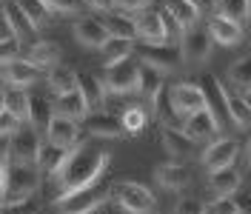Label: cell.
I'll return each mask as SVG.
<instances>
[{"mask_svg": "<svg viewBox=\"0 0 251 214\" xmlns=\"http://www.w3.org/2000/svg\"><path fill=\"white\" fill-rule=\"evenodd\" d=\"M111 154L109 149H103V146H89V143H77L72 154H69V160H66V166L54 174V183H57V197H69V194H75L80 188H89L100 180V174L106 171L109 166Z\"/></svg>", "mask_w": 251, "mask_h": 214, "instance_id": "1", "label": "cell"}, {"mask_svg": "<svg viewBox=\"0 0 251 214\" xmlns=\"http://www.w3.org/2000/svg\"><path fill=\"white\" fill-rule=\"evenodd\" d=\"M37 163H15L9 149H3V163H0V191H3V206H15L29 200L31 191H37L40 171Z\"/></svg>", "mask_w": 251, "mask_h": 214, "instance_id": "2", "label": "cell"}, {"mask_svg": "<svg viewBox=\"0 0 251 214\" xmlns=\"http://www.w3.org/2000/svg\"><path fill=\"white\" fill-rule=\"evenodd\" d=\"M111 191H114L111 183H94L89 188H80V191L69 194V197L54 200V214H92L106 206Z\"/></svg>", "mask_w": 251, "mask_h": 214, "instance_id": "3", "label": "cell"}, {"mask_svg": "<svg viewBox=\"0 0 251 214\" xmlns=\"http://www.w3.org/2000/svg\"><path fill=\"white\" fill-rule=\"evenodd\" d=\"M111 200L128 214H157V197L134 180H117Z\"/></svg>", "mask_w": 251, "mask_h": 214, "instance_id": "4", "label": "cell"}, {"mask_svg": "<svg viewBox=\"0 0 251 214\" xmlns=\"http://www.w3.org/2000/svg\"><path fill=\"white\" fill-rule=\"evenodd\" d=\"M140 66L143 60L128 54L123 60L109 63L106 66V89L114 94H128V92H137L140 89Z\"/></svg>", "mask_w": 251, "mask_h": 214, "instance_id": "5", "label": "cell"}, {"mask_svg": "<svg viewBox=\"0 0 251 214\" xmlns=\"http://www.w3.org/2000/svg\"><path fill=\"white\" fill-rule=\"evenodd\" d=\"M137 57L146 66H154L157 72H163V75L177 72L186 63V54H183L180 43H149V46L137 49Z\"/></svg>", "mask_w": 251, "mask_h": 214, "instance_id": "6", "label": "cell"}, {"mask_svg": "<svg viewBox=\"0 0 251 214\" xmlns=\"http://www.w3.org/2000/svg\"><path fill=\"white\" fill-rule=\"evenodd\" d=\"M9 154H12V160L15 163H37L40 160V149H43V143L37 137V129L31 126V129H20L15 137L9 140Z\"/></svg>", "mask_w": 251, "mask_h": 214, "instance_id": "7", "label": "cell"}, {"mask_svg": "<svg viewBox=\"0 0 251 214\" xmlns=\"http://www.w3.org/2000/svg\"><path fill=\"white\" fill-rule=\"evenodd\" d=\"M169 94H172V103L180 114H194L200 108H208L200 83H174V86H169Z\"/></svg>", "mask_w": 251, "mask_h": 214, "instance_id": "8", "label": "cell"}, {"mask_svg": "<svg viewBox=\"0 0 251 214\" xmlns=\"http://www.w3.org/2000/svg\"><path fill=\"white\" fill-rule=\"evenodd\" d=\"M200 89H203L205 94V106L214 111V117L220 120V126L228 120L231 114H228V97H226V86L220 83L217 77L211 75V72H205L203 77H200Z\"/></svg>", "mask_w": 251, "mask_h": 214, "instance_id": "9", "label": "cell"}, {"mask_svg": "<svg viewBox=\"0 0 251 214\" xmlns=\"http://www.w3.org/2000/svg\"><path fill=\"white\" fill-rule=\"evenodd\" d=\"M211 31L208 29H200V26H191V29L183 31V54H186L188 63H203L208 54H211Z\"/></svg>", "mask_w": 251, "mask_h": 214, "instance_id": "10", "label": "cell"}, {"mask_svg": "<svg viewBox=\"0 0 251 214\" xmlns=\"http://www.w3.org/2000/svg\"><path fill=\"white\" fill-rule=\"evenodd\" d=\"M75 37L86 49H106V43L111 40L106 20H97V17H80L75 23Z\"/></svg>", "mask_w": 251, "mask_h": 214, "instance_id": "11", "label": "cell"}, {"mask_svg": "<svg viewBox=\"0 0 251 214\" xmlns=\"http://www.w3.org/2000/svg\"><path fill=\"white\" fill-rule=\"evenodd\" d=\"M86 129H89L92 137H100V140H123L128 134L123 120H117L109 111H94V114H89L86 117Z\"/></svg>", "mask_w": 251, "mask_h": 214, "instance_id": "12", "label": "cell"}, {"mask_svg": "<svg viewBox=\"0 0 251 214\" xmlns=\"http://www.w3.org/2000/svg\"><path fill=\"white\" fill-rule=\"evenodd\" d=\"M237 152H240V143H237V140H231V137L214 140V143L203 152V166L208 168V171L231 166L237 160Z\"/></svg>", "mask_w": 251, "mask_h": 214, "instance_id": "13", "label": "cell"}, {"mask_svg": "<svg viewBox=\"0 0 251 214\" xmlns=\"http://www.w3.org/2000/svg\"><path fill=\"white\" fill-rule=\"evenodd\" d=\"M134 20H137V34H140L146 43H172L169 40V31H166V23H163V12L143 9Z\"/></svg>", "mask_w": 251, "mask_h": 214, "instance_id": "14", "label": "cell"}, {"mask_svg": "<svg viewBox=\"0 0 251 214\" xmlns=\"http://www.w3.org/2000/svg\"><path fill=\"white\" fill-rule=\"evenodd\" d=\"M183 132H186L188 137H194V140L214 137V134L220 132V120L214 117L211 108H200V111H194V114H186Z\"/></svg>", "mask_w": 251, "mask_h": 214, "instance_id": "15", "label": "cell"}, {"mask_svg": "<svg viewBox=\"0 0 251 214\" xmlns=\"http://www.w3.org/2000/svg\"><path fill=\"white\" fill-rule=\"evenodd\" d=\"M46 137L51 143H57V146L75 149L77 140H80V126H77V120H72L66 114H54L51 123H49V129H46Z\"/></svg>", "mask_w": 251, "mask_h": 214, "instance_id": "16", "label": "cell"}, {"mask_svg": "<svg viewBox=\"0 0 251 214\" xmlns=\"http://www.w3.org/2000/svg\"><path fill=\"white\" fill-rule=\"evenodd\" d=\"M3 75H6V83L12 86H31L37 77H40V66L31 63L29 57H15V60L3 63Z\"/></svg>", "mask_w": 251, "mask_h": 214, "instance_id": "17", "label": "cell"}, {"mask_svg": "<svg viewBox=\"0 0 251 214\" xmlns=\"http://www.w3.org/2000/svg\"><path fill=\"white\" fill-rule=\"evenodd\" d=\"M163 146L174 160H188L197 154V140L188 137L183 129H163Z\"/></svg>", "mask_w": 251, "mask_h": 214, "instance_id": "18", "label": "cell"}, {"mask_svg": "<svg viewBox=\"0 0 251 214\" xmlns=\"http://www.w3.org/2000/svg\"><path fill=\"white\" fill-rule=\"evenodd\" d=\"M243 183V177H240V171L234 168V163L226 168H214V171H208V186H211V191L217 194V197H231L237 188Z\"/></svg>", "mask_w": 251, "mask_h": 214, "instance_id": "19", "label": "cell"}, {"mask_svg": "<svg viewBox=\"0 0 251 214\" xmlns=\"http://www.w3.org/2000/svg\"><path fill=\"white\" fill-rule=\"evenodd\" d=\"M3 23H9V26L17 31L20 40H23V37H31V34L37 31V26L31 23V17L23 12V6H20L17 0H6V3H3Z\"/></svg>", "mask_w": 251, "mask_h": 214, "instance_id": "20", "label": "cell"}, {"mask_svg": "<svg viewBox=\"0 0 251 214\" xmlns=\"http://www.w3.org/2000/svg\"><path fill=\"white\" fill-rule=\"evenodd\" d=\"M54 111L72 117V120H83V117H89V100L83 97L80 89L63 92V94H57V100H54Z\"/></svg>", "mask_w": 251, "mask_h": 214, "instance_id": "21", "label": "cell"}, {"mask_svg": "<svg viewBox=\"0 0 251 214\" xmlns=\"http://www.w3.org/2000/svg\"><path fill=\"white\" fill-rule=\"evenodd\" d=\"M208 31H211L214 43H220V46H234V43L243 40V26L234 23V20H226L220 15H214L208 20Z\"/></svg>", "mask_w": 251, "mask_h": 214, "instance_id": "22", "label": "cell"}, {"mask_svg": "<svg viewBox=\"0 0 251 214\" xmlns=\"http://www.w3.org/2000/svg\"><path fill=\"white\" fill-rule=\"evenodd\" d=\"M3 108L12 111L20 123H26L29 120L31 97L23 92V86H12V83H6V89H3Z\"/></svg>", "mask_w": 251, "mask_h": 214, "instance_id": "23", "label": "cell"}, {"mask_svg": "<svg viewBox=\"0 0 251 214\" xmlns=\"http://www.w3.org/2000/svg\"><path fill=\"white\" fill-rule=\"evenodd\" d=\"M154 177H157V183H163L166 188H172V191L186 188L191 183V174H188V168L183 163H163V166L154 168Z\"/></svg>", "mask_w": 251, "mask_h": 214, "instance_id": "24", "label": "cell"}, {"mask_svg": "<svg viewBox=\"0 0 251 214\" xmlns=\"http://www.w3.org/2000/svg\"><path fill=\"white\" fill-rule=\"evenodd\" d=\"M69 154H72V149H66V146H57V143L46 140L43 149H40V160H37V166L43 168L46 174H57V171L66 166Z\"/></svg>", "mask_w": 251, "mask_h": 214, "instance_id": "25", "label": "cell"}, {"mask_svg": "<svg viewBox=\"0 0 251 214\" xmlns=\"http://www.w3.org/2000/svg\"><path fill=\"white\" fill-rule=\"evenodd\" d=\"M151 106H154V114H157V120L163 123V129H183V120H180V111L174 108L169 89H163V92L157 94L154 100H151Z\"/></svg>", "mask_w": 251, "mask_h": 214, "instance_id": "26", "label": "cell"}, {"mask_svg": "<svg viewBox=\"0 0 251 214\" xmlns=\"http://www.w3.org/2000/svg\"><path fill=\"white\" fill-rule=\"evenodd\" d=\"M77 89L83 92V97L89 100V108H100L106 103V92H109V89H106V83H100L94 75H86V72H83V75L77 77Z\"/></svg>", "mask_w": 251, "mask_h": 214, "instance_id": "27", "label": "cell"}, {"mask_svg": "<svg viewBox=\"0 0 251 214\" xmlns=\"http://www.w3.org/2000/svg\"><path fill=\"white\" fill-rule=\"evenodd\" d=\"M226 97H228V114H231V120L240 129H249L251 126V100L246 94L231 92V89H226Z\"/></svg>", "mask_w": 251, "mask_h": 214, "instance_id": "28", "label": "cell"}, {"mask_svg": "<svg viewBox=\"0 0 251 214\" xmlns=\"http://www.w3.org/2000/svg\"><path fill=\"white\" fill-rule=\"evenodd\" d=\"M166 9L172 12L174 20H177L183 29L197 26V20H200V9H197L191 0H166Z\"/></svg>", "mask_w": 251, "mask_h": 214, "instance_id": "29", "label": "cell"}, {"mask_svg": "<svg viewBox=\"0 0 251 214\" xmlns=\"http://www.w3.org/2000/svg\"><path fill=\"white\" fill-rule=\"evenodd\" d=\"M77 72L75 69H69V66H54V69H49V86H51V92H75L77 89Z\"/></svg>", "mask_w": 251, "mask_h": 214, "instance_id": "30", "label": "cell"}, {"mask_svg": "<svg viewBox=\"0 0 251 214\" xmlns=\"http://www.w3.org/2000/svg\"><path fill=\"white\" fill-rule=\"evenodd\" d=\"M29 60L37 66H54L60 60V46L54 40H34L29 46Z\"/></svg>", "mask_w": 251, "mask_h": 214, "instance_id": "31", "label": "cell"}, {"mask_svg": "<svg viewBox=\"0 0 251 214\" xmlns=\"http://www.w3.org/2000/svg\"><path fill=\"white\" fill-rule=\"evenodd\" d=\"M163 89H166L163 72H157L154 66H146V63H143L140 66V89H137V92H140L143 97H149V100H154Z\"/></svg>", "mask_w": 251, "mask_h": 214, "instance_id": "32", "label": "cell"}, {"mask_svg": "<svg viewBox=\"0 0 251 214\" xmlns=\"http://www.w3.org/2000/svg\"><path fill=\"white\" fill-rule=\"evenodd\" d=\"M217 15L226 20H234V23H246L251 15V0H220L217 3Z\"/></svg>", "mask_w": 251, "mask_h": 214, "instance_id": "33", "label": "cell"}, {"mask_svg": "<svg viewBox=\"0 0 251 214\" xmlns=\"http://www.w3.org/2000/svg\"><path fill=\"white\" fill-rule=\"evenodd\" d=\"M106 29H109L111 37H123V40H134L137 34V20L120 15V12H111L109 20H106Z\"/></svg>", "mask_w": 251, "mask_h": 214, "instance_id": "34", "label": "cell"}, {"mask_svg": "<svg viewBox=\"0 0 251 214\" xmlns=\"http://www.w3.org/2000/svg\"><path fill=\"white\" fill-rule=\"evenodd\" d=\"M54 117V111H51V103H49L46 97H31V108H29V123L40 132V129H49V123Z\"/></svg>", "mask_w": 251, "mask_h": 214, "instance_id": "35", "label": "cell"}, {"mask_svg": "<svg viewBox=\"0 0 251 214\" xmlns=\"http://www.w3.org/2000/svg\"><path fill=\"white\" fill-rule=\"evenodd\" d=\"M23 6V12L31 17V23L40 29V26H49L51 23V6L46 0H17Z\"/></svg>", "mask_w": 251, "mask_h": 214, "instance_id": "36", "label": "cell"}, {"mask_svg": "<svg viewBox=\"0 0 251 214\" xmlns=\"http://www.w3.org/2000/svg\"><path fill=\"white\" fill-rule=\"evenodd\" d=\"M228 77H231V83H234V86L251 92V54H249V57H240V60L228 69Z\"/></svg>", "mask_w": 251, "mask_h": 214, "instance_id": "37", "label": "cell"}, {"mask_svg": "<svg viewBox=\"0 0 251 214\" xmlns=\"http://www.w3.org/2000/svg\"><path fill=\"white\" fill-rule=\"evenodd\" d=\"M131 54V40H123V37H111L106 43V66L109 63H117Z\"/></svg>", "mask_w": 251, "mask_h": 214, "instance_id": "38", "label": "cell"}, {"mask_svg": "<svg viewBox=\"0 0 251 214\" xmlns=\"http://www.w3.org/2000/svg\"><path fill=\"white\" fill-rule=\"evenodd\" d=\"M123 126H126V132H140L143 126H146V111L137 106H131V108H126L123 111Z\"/></svg>", "mask_w": 251, "mask_h": 214, "instance_id": "39", "label": "cell"}, {"mask_svg": "<svg viewBox=\"0 0 251 214\" xmlns=\"http://www.w3.org/2000/svg\"><path fill=\"white\" fill-rule=\"evenodd\" d=\"M20 129H23L20 120H17L12 111H6V108H3V114H0V134H3V140H12Z\"/></svg>", "mask_w": 251, "mask_h": 214, "instance_id": "40", "label": "cell"}, {"mask_svg": "<svg viewBox=\"0 0 251 214\" xmlns=\"http://www.w3.org/2000/svg\"><path fill=\"white\" fill-rule=\"evenodd\" d=\"M46 3L51 9L63 12V15H77V12H83L89 6V0H46Z\"/></svg>", "mask_w": 251, "mask_h": 214, "instance_id": "41", "label": "cell"}, {"mask_svg": "<svg viewBox=\"0 0 251 214\" xmlns=\"http://www.w3.org/2000/svg\"><path fill=\"white\" fill-rule=\"evenodd\" d=\"M174 214H205V203L197 197H183L177 203V212Z\"/></svg>", "mask_w": 251, "mask_h": 214, "instance_id": "42", "label": "cell"}, {"mask_svg": "<svg viewBox=\"0 0 251 214\" xmlns=\"http://www.w3.org/2000/svg\"><path fill=\"white\" fill-rule=\"evenodd\" d=\"M240 203L234 197H217V203L211 206V214H240Z\"/></svg>", "mask_w": 251, "mask_h": 214, "instance_id": "43", "label": "cell"}, {"mask_svg": "<svg viewBox=\"0 0 251 214\" xmlns=\"http://www.w3.org/2000/svg\"><path fill=\"white\" fill-rule=\"evenodd\" d=\"M3 214H37V206L23 200V203H15V206H3Z\"/></svg>", "mask_w": 251, "mask_h": 214, "instance_id": "44", "label": "cell"}, {"mask_svg": "<svg viewBox=\"0 0 251 214\" xmlns=\"http://www.w3.org/2000/svg\"><path fill=\"white\" fill-rule=\"evenodd\" d=\"M149 3L151 0H114V6H120L123 12H143L149 9Z\"/></svg>", "mask_w": 251, "mask_h": 214, "instance_id": "45", "label": "cell"}, {"mask_svg": "<svg viewBox=\"0 0 251 214\" xmlns=\"http://www.w3.org/2000/svg\"><path fill=\"white\" fill-rule=\"evenodd\" d=\"M191 3H194V6H197L200 12H208V9H217L220 0H191Z\"/></svg>", "mask_w": 251, "mask_h": 214, "instance_id": "46", "label": "cell"}, {"mask_svg": "<svg viewBox=\"0 0 251 214\" xmlns=\"http://www.w3.org/2000/svg\"><path fill=\"white\" fill-rule=\"evenodd\" d=\"M89 6H94V9H100V12H111L114 0H89Z\"/></svg>", "mask_w": 251, "mask_h": 214, "instance_id": "47", "label": "cell"}, {"mask_svg": "<svg viewBox=\"0 0 251 214\" xmlns=\"http://www.w3.org/2000/svg\"><path fill=\"white\" fill-rule=\"evenodd\" d=\"M92 214H100V209H97V212H92Z\"/></svg>", "mask_w": 251, "mask_h": 214, "instance_id": "48", "label": "cell"}, {"mask_svg": "<svg viewBox=\"0 0 251 214\" xmlns=\"http://www.w3.org/2000/svg\"><path fill=\"white\" fill-rule=\"evenodd\" d=\"M249 154H251V146H249Z\"/></svg>", "mask_w": 251, "mask_h": 214, "instance_id": "49", "label": "cell"}, {"mask_svg": "<svg viewBox=\"0 0 251 214\" xmlns=\"http://www.w3.org/2000/svg\"><path fill=\"white\" fill-rule=\"evenodd\" d=\"M240 214H243V212H240Z\"/></svg>", "mask_w": 251, "mask_h": 214, "instance_id": "50", "label": "cell"}]
</instances>
